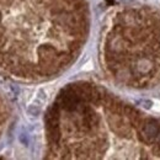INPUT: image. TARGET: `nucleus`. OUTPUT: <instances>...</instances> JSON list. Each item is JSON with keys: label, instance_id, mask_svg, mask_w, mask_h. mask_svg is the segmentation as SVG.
<instances>
[{"label": "nucleus", "instance_id": "nucleus-1", "mask_svg": "<svg viewBox=\"0 0 160 160\" xmlns=\"http://www.w3.org/2000/svg\"><path fill=\"white\" fill-rule=\"evenodd\" d=\"M44 121L48 158L160 159V117L94 84L65 86Z\"/></svg>", "mask_w": 160, "mask_h": 160}, {"label": "nucleus", "instance_id": "nucleus-3", "mask_svg": "<svg viewBox=\"0 0 160 160\" xmlns=\"http://www.w3.org/2000/svg\"><path fill=\"white\" fill-rule=\"evenodd\" d=\"M101 59L108 77L136 90L160 84V11L131 6L117 11L101 44Z\"/></svg>", "mask_w": 160, "mask_h": 160}, {"label": "nucleus", "instance_id": "nucleus-2", "mask_svg": "<svg viewBox=\"0 0 160 160\" xmlns=\"http://www.w3.org/2000/svg\"><path fill=\"white\" fill-rule=\"evenodd\" d=\"M9 36L0 67L25 80L57 75L77 58L89 30L85 0H2Z\"/></svg>", "mask_w": 160, "mask_h": 160}]
</instances>
